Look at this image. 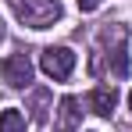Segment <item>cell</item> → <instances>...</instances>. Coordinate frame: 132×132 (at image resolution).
I'll use <instances>...</instances> for the list:
<instances>
[{
    "label": "cell",
    "mask_w": 132,
    "mask_h": 132,
    "mask_svg": "<svg viewBox=\"0 0 132 132\" xmlns=\"http://www.w3.org/2000/svg\"><path fill=\"white\" fill-rule=\"evenodd\" d=\"M7 4L29 29H50L61 18V0H7Z\"/></svg>",
    "instance_id": "6da1fadb"
},
{
    "label": "cell",
    "mask_w": 132,
    "mask_h": 132,
    "mask_svg": "<svg viewBox=\"0 0 132 132\" xmlns=\"http://www.w3.org/2000/svg\"><path fill=\"white\" fill-rule=\"evenodd\" d=\"M125 25H111V29H104L100 32V43L111 46V39H114V50H111V71L118 75V79H125L129 75V32H121Z\"/></svg>",
    "instance_id": "7a4b0ae2"
},
{
    "label": "cell",
    "mask_w": 132,
    "mask_h": 132,
    "mask_svg": "<svg viewBox=\"0 0 132 132\" xmlns=\"http://www.w3.org/2000/svg\"><path fill=\"white\" fill-rule=\"evenodd\" d=\"M39 68H43L50 79H68L71 75V68H75V54L68 50V46H46L43 54H39Z\"/></svg>",
    "instance_id": "3957f363"
},
{
    "label": "cell",
    "mask_w": 132,
    "mask_h": 132,
    "mask_svg": "<svg viewBox=\"0 0 132 132\" xmlns=\"http://www.w3.org/2000/svg\"><path fill=\"white\" fill-rule=\"evenodd\" d=\"M0 79L11 89H25L32 82V61H29L25 54H11L7 61H0Z\"/></svg>",
    "instance_id": "277c9868"
},
{
    "label": "cell",
    "mask_w": 132,
    "mask_h": 132,
    "mask_svg": "<svg viewBox=\"0 0 132 132\" xmlns=\"http://www.w3.org/2000/svg\"><path fill=\"white\" fill-rule=\"evenodd\" d=\"M82 125V111H79V100L75 96H64L57 104V132H75Z\"/></svg>",
    "instance_id": "5b68a950"
},
{
    "label": "cell",
    "mask_w": 132,
    "mask_h": 132,
    "mask_svg": "<svg viewBox=\"0 0 132 132\" xmlns=\"http://www.w3.org/2000/svg\"><path fill=\"white\" fill-rule=\"evenodd\" d=\"M114 104H118L114 86H96L93 93H89V111H93V114H100V118H111Z\"/></svg>",
    "instance_id": "8992f818"
},
{
    "label": "cell",
    "mask_w": 132,
    "mask_h": 132,
    "mask_svg": "<svg viewBox=\"0 0 132 132\" xmlns=\"http://www.w3.org/2000/svg\"><path fill=\"white\" fill-rule=\"evenodd\" d=\"M0 132H25V118H22V111H14V107L0 111Z\"/></svg>",
    "instance_id": "52a82bcc"
},
{
    "label": "cell",
    "mask_w": 132,
    "mask_h": 132,
    "mask_svg": "<svg viewBox=\"0 0 132 132\" xmlns=\"http://www.w3.org/2000/svg\"><path fill=\"white\" fill-rule=\"evenodd\" d=\"M104 0H79V11H96Z\"/></svg>",
    "instance_id": "ba28073f"
},
{
    "label": "cell",
    "mask_w": 132,
    "mask_h": 132,
    "mask_svg": "<svg viewBox=\"0 0 132 132\" xmlns=\"http://www.w3.org/2000/svg\"><path fill=\"white\" fill-rule=\"evenodd\" d=\"M0 39H4V18H0Z\"/></svg>",
    "instance_id": "9c48e42d"
},
{
    "label": "cell",
    "mask_w": 132,
    "mask_h": 132,
    "mask_svg": "<svg viewBox=\"0 0 132 132\" xmlns=\"http://www.w3.org/2000/svg\"><path fill=\"white\" fill-rule=\"evenodd\" d=\"M129 111H132V93H129Z\"/></svg>",
    "instance_id": "30bf717a"
}]
</instances>
